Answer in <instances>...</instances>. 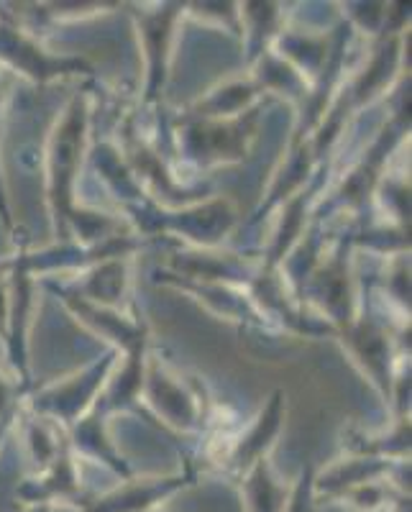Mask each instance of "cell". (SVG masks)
<instances>
[{"label":"cell","instance_id":"33","mask_svg":"<svg viewBox=\"0 0 412 512\" xmlns=\"http://www.w3.org/2000/svg\"><path fill=\"white\" fill-rule=\"evenodd\" d=\"M0 223L8 233H16V218H13L11 195H8L6 172H3V162H0Z\"/></svg>","mask_w":412,"mask_h":512},{"label":"cell","instance_id":"16","mask_svg":"<svg viewBox=\"0 0 412 512\" xmlns=\"http://www.w3.org/2000/svg\"><path fill=\"white\" fill-rule=\"evenodd\" d=\"M164 272L192 282H221V285L249 290L254 277L262 269L259 259H249L236 251L223 249H195V246L177 244L167 251Z\"/></svg>","mask_w":412,"mask_h":512},{"label":"cell","instance_id":"27","mask_svg":"<svg viewBox=\"0 0 412 512\" xmlns=\"http://www.w3.org/2000/svg\"><path fill=\"white\" fill-rule=\"evenodd\" d=\"M236 487L244 512H282L290 497L292 482L279 479L272 459H264L251 466L244 477H238Z\"/></svg>","mask_w":412,"mask_h":512},{"label":"cell","instance_id":"36","mask_svg":"<svg viewBox=\"0 0 412 512\" xmlns=\"http://www.w3.org/2000/svg\"><path fill=\"white\" fill-rule=\"evenodd\" d=\"M21 512H54V507H47V505H24V510Z\"/></svg>","mask_w":412,"mask_h":512},{"label":"cell","instance_id":"20","mask_svg":"<svg viewBox=\"0 0 412 512\" xmlns=\"http://www.w3.org/2000/svg\"><path fill=\"white\" fill-rule=\"evenodd\" d=\"M59 282L85 303L100 305V308L128 310L126 305L131 303V287H134V256L105 259V262L75 274L70 280Z\"/></svg>","mask_w":412,"mask_h":512},{"label":"cell","instance_id":"11","mask_svg":"<svg viewBox=\"0 0 412 512\" xmlns=\"http://www.w3.org/2000/svg\"><path fill=\"white\" fill-rule=\"evenodd\" d=\"M0 70L24 77L31 85H52L70 77H93L95 67L77 54L49 52L44 41L0 6Z\"/></svg>","mask_w":412,"mask_h":512},{"label":"cell","instance_id":"23","mask_svg":"<svg viewBox=\"0 0 412 512\" xmlns=\"http://www.w3.org/2000/svg\"><path fill=\"white\" fill-rule=\"evenodd\" d=\"M267 95L256 85L251 75L228 77V80L218 82L208 93L192 100L187 105L182 116L190 118H205V121H233L246 113L262 108Z\"/></svg>","mask_w":412,"mask_h":512},{"label":"cell","instance_id":"26","mask_svg":"<svg viewBox=\"0 0 412 512\" xmlns=\"http://www.w3.org/2000/svg\"><path fill=\"white\" fill-rule=\"evenodd\" d=\"M282 3H238L241 18V47L246 52V67L269 52L282 29L287 26Z\"/></svg>","mask_w":412,"mask_h":512},{"label":"cell","instance_id":"22","mask_svg":"<svg viewBox=\"0 0 412 512\" xmlns=\"http://www.w3.org/2000/svg\"><path fill=\"white\" fill-rule=\"evenodd\" d=\"M320 167H323V164H318L308 139L290 141V149H287L285 157L279 159L272 177H269L264 198L262 203L256 205L251 223H262L264 218H272L274 210H277L279 205H285L292 195H297L302 187L308 185V182L318 175Z\"/></svg>","mask_w":412,"mask_h":512},{"label":"cell","instance_id":"30","mask_svg":"<svg viewBox=\"0 0 412 512\" xmlns=\"http://www.w3.org/2000/svg\"><path fill=\"white\" fill-rule=\"evenodd\" d=\"M389 6L392 3H349V6H343L346 8L343 18L351 26V31L372 36L392 34V29H387V18L392 16Z\"/></svg>","mask_w":412,"mask_h":512},{"label":"cell","instance_id":"37","mask_svg":"<svg viewBox=\"0 0 412 512\" xmlns=\"http://www.w3.org/2000/svg\"><path fill=\"white\" fill-rule=\"evenodd\" d=\"M151 512H164V510H151Z\"/></svg>","mask_w":412,"mask_h":512},{"label":"cell","instance_id":"19","mask_svg":"<svg viewBox=\"0 0 412 512\" xmlns=\"http://www.w3.org/2000/svg\"><path fill=\"white\" fill-rule=\"evenodd\" d=\"M159 285L175 287V290L190 295L195 303L203 305L208 313H213L215 318L228 320L233 326L244 328V331H262V333H274L264 315L256 310L254 300L249 297V292L241 290V287L233 285H221V282H192L175 277V274L157 272Z\"/></svg>","mask_w":412,"mask_h":512},{"label":"cell","instance_id":"32","mask_svg":"<svg viewBox=\"0 0 412 512\" xmlns=\"http://www.w3.org/2000/svg\"><path fill=\"white\" fill-rule=\"evenodd\" d=\"M21 395H24V387L16 382V377L0 369V418L18 410Z\"/></svg>","mask_w":412,"mask_h":512},{"label":"cell","instance_id":"6","mask_svg":"<svg viewBox=\"0 0 412 512\" xmlns=\"http://www.w3.org/2000/svg\"><path fill=\"white\" fill-rule=\"evenodd\" d=\"M410 136V100H402V105L395 111L377 134V139L369 144L364 157L338 180V185L331 190V198L320 200L315 218L336 216V213H351L361 216L364 208H369L374 200L379 182L389 172V162L400 152V146Z\"/></svg>","mask_w":412,"mask_h":512},{"label":"cell","instance_id":"15","mask_svg":"<svg viewBox=\"0 0 412 512\" xmlns=\"http://www.w3.org/2000/svg\"><path fill=\"white\" fill-rule=\"evenodd\" d=\"M200 477L198 461L185 459L180 472L157 477H128L105 495L90 497L82 512H151L162 510L167 500L195 487Z\"/></svg>","mask_w":412,"mask_h":512},{"label":"cell","instance_id":"31","mask_svg":"<svg viewBox=\"0 0 412 512\" xmlns=\"http://www.w3.org/2000/svg\"><path fill=\"white\" fill-rule=\"evenodd\" d=\"M282 512H320V502L315 497V464L302 466Z\"/></svg>","mask_w":412,"mask_h":512},{"label":"cell","instance_id":"1","mask_svg":"<svg viewBox=\"0 0 412 512\" xmlns=\"http://www.w3.org/2000/svg\"><path fill=\"white\" fill-rule=\"evenodd\" d=\"M93 131V98L75 93L54 121L44 146V198L54 241L95 246L121 233V221L77 200V182L88 159Z\"/></svg>","mask_w":412,"mask_h":512},{"label":"cell","instance_id":"24","mask_svg":"<svg viewBox=\"0 0 412 512\" xmlns=\"http://www.w3.org/2000/svg\"><path fill=\"white\" fill-rule=\"evenodd\" d=\"M341 31L343 24H338L336 29H331L328 34H325V31L323 34H313V31L285 26L282 34L274 39L272 52H277L285 62H290L292 67L313 85L320 77V72H323L325 64H328V59H331Z\"/></svg>","mask_w":412,"mask_h":512},{"label":"cell","instance_id":"9","mask_svg":"<svg viewBox=\"0 0 412 512\" xmlns=\"http://www.w3.org/2000/svg\"><path fill=\"white\" fill-rule=\"evenodd\" d=\"M333 338L341 344L343 354L349 356L356 372L372 384L379 400L389 408L397 377L402 369L410 367V361H405V354L397 349V338L392 336L387 323H382L374 313H366L361 305L356 320H351L349 326L338 328Z\"/></svg>","mask_w":412,"mask_h":512},{"label":"cell","instance_id":"18","mask_svg":"<svg viewBox=\"0 0 412 512\" xmlns=\"http://www.w3.org/2000/svg\"><path fill=\"white\" fill-rule=\"evenodd\" d=\"M16 500L21 505H47L57 510V505H70L85 510L90 495L85 492L80 474V461L72 454L70 443H64L44 469L26 477L16 487Z\"/></svg>","mask_w":412,"mask_h":512},{"label":"cell","instance_id":"14","mask_svg":"<svg viewBox=\"0 0 412 512\" xmlns=\"http://www.w3.org/2000/svg\"><path fill=\"white\" fill-rule=\"evenodd\" d=\"M8 280V336L3 351H6L8 367L16 382L29 390L31 367H29V336L31 320H34L36 305V277L24 267L18 251L0 264Z\"/></svg>","mask_w":412,"mask_h":512},{"label":"cell","instance_id":"25","mask_svg":"<svg viewBox=\"0 0 412 512\" xmlns=\"http://www.w3.org/2000/svg\"><path fill=\"white\" fill-rule=\"evenodd\" d=\"M249 75L254 77V82L262 88V93L267 95V98L269 95H277V98L295 105L297 113L308 105L310 93H313V85H310L290 62H285L277 52H272V49L264 52L262 57L251 64Z\"/></svg>","mask_w":412,"mask_h":512},{"label":"cell","instance_id":"28","mask_svg":"<svg viewBox=\"0 0 412 512\" xmlns=\"http://www.w3.org/2000/svg\"><path fill=\"white\" fill-rule=\"evenodd\" d=\"M36 8V18L47 21V24H80V21H90V18L105 16V13L123 8L121 3H85V0H72V3H41Z\"/></svg>","mask_w":412,"mask_h":512},{"label":"cell","instance_id":"13","mask_svg":"<svg viewBox=\"0 0 412 512\" xmlns=\"http://www.w3.org/2000/svg\"><path fill=\"white\" fill-rule=\"evenodd\" d=\"M41 287H47L64 310L80 323L85 331L93 336L103 338L105 344L111 346V351L121 356H134L144 354L151 346V331L146 318L141 315L139 305L131 310H113V308H100V305L85 303L75 292H70L59 280L49 277V280H39Z\"/></svg>","mask_w":412,"mask_h":512},{"label":"cell","instance_id":"12","mask_svg":"<svg viewBox=\"0 0 412 512\" xmlns=\"http://www.w3.org/2000/svg\"><path fill=\"white\" fill-rule=\"evenodd\" d=\"M285 420L287 397L282 390H274L249 423L233 433H223V446L210 451V464L218 466L223 477L236 482L254 464L272 459V451L285 431Z\"/></svg>","mask_w":412,"mask_h":512},{"label":"cell","instance_id":"10","mask_svg":"<svg viewBox=\"0 0 412 512\" xmlns=\"http://www.w3.org/2000/svg\"><path fill=\"white\" fill-rule=\"evenodd\" d=\"M351 254H354L351 236L336 239L331 249L323 251L318 267L313 269L300 295V305L313 310L333 331L349 326L364 305L359 285H356Z\"/></svg>","mask_w":412,"mask_h":512},{"label":"cell","instance_id":"7","mask_svg":"<svg viewBox=\"0 0 412 512\" xmlns=\"http://www.w3.org/2000/svg\"><path fill=\"white\" fill-rule=\"evenodd\" d=\"M118 359H121V354L108 351L85 367L54 379V382L31 384L29 390H24V395H21L18 410L36 415V418L52 420L59 428L70 431L82 415L93 410L98 397L103 395L108 377L116 369Z\"/></svg>","mask_w":412,"mask_h":512},{"label":"cell","instance_id":"29","mask_svg":"<svg viewBox=\"0 0 412 512\" xmlns=\"http://www.w3.org/2000/svg\"><path fill=\"white\" fill-rule=\"evenodd\" d=\"M185 18L210 26V29L226 31L231 36H241V18L238 3H185Z\"/></svg>","mask_w":412,"mask_h":512},{"label":"cell","instance_id":"17","mask_svg":"<svg viewBox=\"0 0 412 512\" xmlns=\"http://www.w3.org/2000/svg\"><path fill=\"white\" fill-rule=\"evenodd\" d=\"M328 164L318 169V175L302 187L297 195H292L285 205H279L272 216V231H269V239L264 241L262 256V269H277L282 264L287 254L297 246V241L308 233L310 223L315 221V210L318 203L323 200L325 180H328Z\"/></svg>","mask_w":412,"mask_h":512},{"label":"cell","instance_id":"2","mask_svg":"<svg viewBox=\"0 0 412 512\" xmlns=\"http://www.w3.org/2000/svg\"><path fill=\"white\" fill-rule=\"evenodd\" d=\"M402 67H405V31L379 36L369 59L359 70L343 77L336 98L331 100L325 116L310 134V149H313L318 164H325V157L333 152V146L338 144L343 128L349 126L351 118L359 116L364 108L374 105L395 88Z\"/></svg>","mask_w":412,"mask_h":512},{"label":"cell","instance_id":"8","mask_svg":"<svg viewBox=\"0 0 412 512\" xmlns=\"http://www.w3.org/2000/svg\"><path fill=\"white\" fill-rule=\"evenodd\" d=\"M126 8L134 21L141 59H144L141 108L154 111L162 103L172 77L180 26L185 21V3H131Z\"/></svg>","mask_w":412,"mask_h":512},{"label":"cell","instance_id":"35","mask_svg":"<svg viewBox=\"0 0 412 512\" xmlns=\"http://www.w3.org/2000/svg\"><path fill=\"white\" fill-rule=\"evenodd\" d=\"M16 425H18V410H13V413H8L0 418V454H3V448H6L8 436L16 431Z\"/></svg>","mask_w":412,"mask_h":512},{"label":"cell","instance_id":"34","mask_svg":"<svg viewBox=\"0 0 412 512\" xmlns=\"http://www.w3.org/2000/svg\"><path fill=\"white\" fill-rule=\"evenodd\" d=\"M8 336V280L0 269V346L6 344Z\"/></svg>","mask_w":412,"mask_h":512},{"label":"cell","instance_id":"5","mask_svg":"<svg viewBox=\"0 0 412 512\" xmlns=\"http://www.w3.org/2000/svg\"><path fill=\"white\" fill-rule=\"evenodd\" d=\"M262 111L264 105L233 121H205L180 113L172 128L177 162L192 172H210V169L241 164L251 152Z\"/></svg>","mask_w":412,"mask_h":512},{"label":"cell","instance_id":"4","mask_svg":"<svg viewBox=\"0 0 412 512\" xmlns=\"http://www.w3.org/2000/svg\"><path fill=\"white\" fill-rule=\"evenodd\" d=\"M134 236L175 239L195 249H221L238 223L236 205L228 198H205L185 208H164L151 198L123 210Z\"/></svg>","mask_w":412,"mask_h":512},{"label":"cell","instance_id":"3","mask_svg":"<svg viewBox=\"0 0 412 512\" xmlns=\"http://www.w3.org/2000/svg\"><path fill=\"white\" fill-rule=\"evenodd\" d=\"M141 410L177 436H203L213 425V402L205 382L149 346L141 379Z\"/></svg>","mask_w":412,"mask_h":512},{"label":"cell","instance_id":"21","mask_svg":"<svg viewBox=\"0 0 412 512\" xmlns=\"http://www.w3.org/2000/svg\"><path fill=\"white\" fill-rule=\"evenodd\" d=\"M111 418L113 415L105 413L100 408V402H95L90 413L82 415L70 431H67V443H70L72 454L80 459L95 461V464H103L105 469H111L118 479L134 477V469L126 461V456L118 451V446L111 438Z\"/></svg>","mask_w":412,"mask_h":512}]
</instances>
